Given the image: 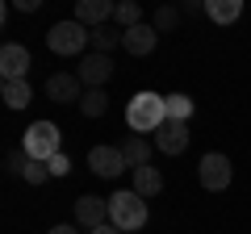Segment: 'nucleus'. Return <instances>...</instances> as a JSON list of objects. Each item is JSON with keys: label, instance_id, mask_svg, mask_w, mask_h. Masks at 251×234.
<instances>
[{"label": "nucleus", "instance_id": "12", "mask_svg": "<svg viewBox=\"0 0 251 234\" xmlns=\"http://www.w3.org/2000/svg\"><path fill=\"white\" fill-rule=\"evenodd\" d=\"M155 42H159V29H155V25H134V29H126V38H122L126 54H138V59L151 54Z\"/></svg>", "mask_w": 251, "mask_h": 234}, {"label": "nucleus", "instance_id": "5", "mask_svg": "<svg viewBox=\"0 0 251 234\" xmlns=\"http://www.w3.org/2000/svg\"><path fill=\"white\" fill-rule=\"evenodd\" d=\"M197 176H201V188H209V192H222L226 184H230V176H234V167H230V159L226 155H205L201 159V167H197Z\"/></svg>", "mask_w": 251, "mask_h": 234}, {"label": "nucleus", "instance_id": "7", "mask_svg": "<svg viewBox=\"0 0 251 234\" xmlns=\"http://www.w3.org/2000/svg\"><path fill=\"white\" fill-rule=\"evenodd\" d=\"M88 167L97 171V176H105V180H113V176H122V171H126L122 146H92V151H88Z\"/></svg>", "mask_w": 251, "mask_h": 234}, {"label": "nucleus", "instance_id": "10", "mask_svg": "<svg viewBox=\"0 0 251 234\" xmlns=\"http://www.w3.org/2000/svg\"><path fill=\"white\" fill-rule=\"evenodd\" d=\"M155 146L163 155H180L188 146V121H163L159 134H155Z\"/></svg>", "mask_w": 251, "mask_h": 234}, {"label": "nucleus", "instance_id": "16", "mask_svg": "<svg viewBox=\"0 0 251 234\" xmlns=\"http://www.w3.org/2000/svg\"><path fill=\"white\" fill-rule=\"evenodd\" d=\"M0 96H4L9 109H25L29 100H34V92H29L25 80H4V84H0Z\"/></svg>", "mask_w": 251, "mask_h": 234}, {"label": "nucleus", "instance_id": "24", "mask_svg": "<svg viewBox=\"0 0 251 234\" xmlns=\"http://www.w3.org/2000/svg\"><path fill=\"white\" fill-rule=\"evenodd\" d=\"M25 167H29V155L25 151H9V171L13 176H25Z\"/></svg>", "mask_w": 251, "mask_h": 234}, {"label": "nucleus", "instance_id": "22", "mask_svg": "<svg viewBox=\"0 0 251 234\" xmlns=\"http://www.w3.org/2000/svg\"><path fill=\"white\" fill-rule=\"evenodd\" d=\"M176 25H180V9H172V4L155 9V29H176Z\"/></svg>", "mask_w": 251, "mask_h": 234}, {"label": "nucleus", "instance_id": "6", "mask_svg": "<svg viewBox=\"0 0 251 234\" xmlns=\"http://www.w3.org/2000/svg\"><path fill=\"white\" fill-rule=\"evenodd\" d=\"M75 75H80V84H88V88H105V80L113 75V59L92 50V54L80 59V71H75Z\"/></svg>", "mask_w": 251, "mask_h": 234}, {"label": "nucleus", "instance_id": "9", "mask_svg": "<svg viewBox=\"0 0 251 234\" xmlns=\"http://www.w3.org/2000/svg\"><path fill=\"white\" fill-rule=\"evenodd\" d=\"M46 96H50L54 105H72V100H84V92H80V75H67V71L50 75V80H46Z\"/></svg>", "mask_w": 251, "mask_h": 234}, {"label": "nucleus", "instance_id": "4", "mask_svg": "<svg viewBox=\"0 0 251 234\" xmlns=\"http://www.w3.org/2000/svg\"><path fill=\"white\" fill-rule=\"evenodd\" d=\"M88 29L80 25V21H54L50 29H46V46H50L54 54H84V46H88Z\"/></svg>", "mask_w": 251, "mask_h": 234}, {"label": "nucleus", "instance_id": "18", "mask_svg": "<svg viewBox=\"0 0 251 234\" xmlns=\"http://www.w3.org/2000/svg\"><path fill=\"white\" fill-rule=\"evenodd\" d=\"M126 29H113V25H97L92 29V46H97V54H109L113 46H122Z\"/></svg>", "mask_w": 251, "mask_h": 234}, {"label": "nucleus", "instance_id": "17", "mask_svg": "<svg viewBox=\"0 0 251 234\" xmlns=\"http://www.w3.org/2000/svg\"><path fill=\"white\" fill-rule=\"evenodd\" d=\"M205 13L218 21V25H230V21H239V17H243V0H209Z\"/></svg>", "mask_w": 251, "mask_h": 234}, {"label": "nucleus", "instance_id": "25", "mask_svg": "<svg viewBox=\"0 0 251 234\" xmlns=\"http://www.w3.org/2000/svg\"><path fill=\"white\" fill-rule=\"evenodd\" d=\"M46 167H50V176H67V171H72V163H67V155L59 151V155H54L50 163H46Z\"/></svg>", "mask_w": 251, "mask_h": 234}, {"label": "nucleus", "instance_id": "27", "mask_svg": "<svg viewBox=\"0 0 251 234\" xmlns=\"http://www.w3.org/2000/svg\"><path fill=\"white\" fill-rule=\"evenodd\" d=\"M50 234H80V230H75V226H54Z\"/></svg>", "mask_w": 251, "mask_h": 234}, {"label": "nucleus", "instance_id": "14", "mask_svg": "<svg viewBox=\"0 0 251 234\" xmlns=\"http://www.w3.org/2000/svg\"><path fill=\"white\" fill-rule=\"evenodd\" d=\"M151 151H155V142L143 138V134H134V138H126V142H122V159H126V167H134V171L151 163Z\"/></svg>", "mask_w": 251, "mask_h": 234}, {"label": "nucleus", "instance_id": "20", "mask_svg": "<svg viewBox=\"0 0 251 234\" xmlns=\"http://www.w3.org/2000/svg\"><path fill=\"white\" fill-rule=\"evenodd\" d=\"M168 100V121H188L193 117V100L184 96V92H172V96H163Z\"/></svg>", "mask_w": 251, "mask_h": 234}, {"label": "nucleus", "instance_id": "23", "mask_svg": "<svg viewBox=\"0 0 251 234\" xmlns=\"http://www.w3.org/2000/svg\"><path fill=\"white\" fill-rule=\"evenodd\" d=\"M50 180V167L46 163H38V159H29V167H25V184H46Z\"/></svg>", "mask_w": 251, "mask_h": 234}, {"label": "nucleus", "instance_id": "19", "mask_svg": "<svg viewBox=\"0 0 251 234\" xmlns=\"http://www.w3.org/2000/svg\"><path fill=\"white\" fill-rule=\"evenodd\" d=\"M105 109H109L105 88H88V92H84V100H80V113L84 117H105Z\"/></svg>", "mask_w": 251, "mask_h": 234}, {"label": "nucleus", "instance_id": "13", "mask_svg": "<svg viewBox=\"0 0 251 234\" xmlns=\"http://www.w3.org/2000/svg\"><path fill=\"white\" fill-rule=\"evenodd\" d=\"M113 9L117 4H109V0H80V4H75V21H80L84 29H97V25H105L109 17H113Z\"/></svg>", "mask_w": 251, "mask_h": 234}, {"label": "nucleus", "instance_id": "21", "mask_svg": "<svg viewBox=\"0 0 251 234\" xmlns=\"http://www.w3.org/2000/svg\"><path fill=\"white\" fill-rule=\"evenodd\" d=\"M113 17L122 21V29H134V25H143V9H138L134 0H122V4L113 9Z\"/></svg>", "mask_w": 251, "mask_h": 234}, {"label": "nucleus", "instance_id": "3", "mask_svg": "<svg viewBox=\"0 0 251 234\" xmlns=\"http://www.w3.org/2000/svg\"><path fill=\"white\" fill-rule=\"evenodd\" d=\"M59 142H63V130L54 126V121H34V126L25 130L21 151H25L29 159H38V163H50L54 155H59Z\"/></svg>", "mask_w": 251, "mask_h": 234}, {"label": "nucleus", "instance_id": "2", "mask_svg": "<svg viewBox=\"0 0 251 234\" xmlns=\"http://www.w3.org/2000/svg\"><path fill=\"white\" fill-rule=\"evenodd\" d=\"M109 222L117 226V230H138V226H147V201L138 197L134 188L130 192H113V197H109Z\"/></svg>", "mask_w": 251, "mask_h": 234}, {"label": "nucleus", "instance_id": "26", "mask_svg": "<svg viewBox=\"0 0 251 234\" xmlns=\"http://www.w3.org/2000/svg\"><path fill=\"white\" fill-rule=\"evenodd\" d=\"M92 234H122V230H117L113 222H105V226H97V230H92Z\"/></svg>", "mask_w": 251, "mask_h": 234}, {"label": "nucleus", "instance_id": "15", "mask_svg": "<svg viewBox=\"0 0 251 234\" xmlns=\"http://www.w3.org/2000/svg\"><path fill=\"white\" fill-rule=\"evenodd\" d=\"M134 192L138 197H159L163 192V176H159V167H151V163H147V167H138L134 171Z\"/></svg>", "mask_w": 251, "mask_h": 234}, {"label": "nucleus", "instance_id": "11", "mask_svg": "<svg viewBox=\"0 0 251 234\" xmlns=\"http://www.w3.org/2000/svg\"><path fill=\"white\" fill-rule=\"evenodd\" d=\"M75 222L88 226V230L105 226V222H109V201H100V197H80V201H75Z\"/></svg>", "mask_w": 251, "mask_h": 234}, {"label": "nucleus", "instance_id": "1", "mask_svg": "<svg viewBox=\"0 0 251 234\" xmlns=\"http://www.w3.org/2000/svg\"><path fill=\"white\" fill-rule=\"evenodd\" d=\"M168 121V100L159 92H138L126 109V126L134 134H159V126Z\"/></svg>", "mask_w": 251, "mask_h": 234}, {"label": "nucleus", "instance_id": "8", "mask_svg": "<svg viewBox=\"0 0 251 234\" xmlns=\"http://www.w3.org/2000/svg\"><path fill=\"white\" fill-rule=\"evenodd\" d=\"M29 71V50L21 42H4L0 46V75L4 80H25Z\"/></svg>", "mask_w": 251, "mask_h": 234}]
</instances>
